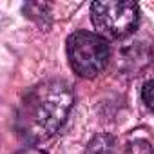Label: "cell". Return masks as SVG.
I'll use <instances>...</instances> for the list:
<instances>
[{
    "label": "cell",
    "mask_w": 154,
    "mask_h": 154,
    "mask_svg": "<svg viewBox=\"0 0 154 154\" xmlns=\"http://www.w3.org/2000/svg\"><path fill=\"white\" fill-rule=\"evenodd\" d=\"M18 154H47L45 150H40L38 147H29V149H24V150H20Z\"/></svg>",
    "instance_id": "6"
},
{
    "label": "cell",
    "mask_w": 154,
    "mask_h": 154,
    "mask_svg": "<svg viewBox=\"0 0 154 154\" xmlns=\"http://www.w3.org/2000/svg\"><path fill=\"white\" fill-rule=\"evenodd\" d=\"M67 58L78 76L94 78L107 67L111 47L109 42L96 33L76 31L67 38Z\"/></svg>",
    "instance_id": "2"
},
{
    "label": "cell",
    "mask_w": 154,
    "mask_h": 154,
    "mask_svg": "<svg viewBox=\"0 0 154 154\" xmlns=\"http://www.w3.org/2000/svg\"><path fill=\"white\" fill-rule=\"evenodd\" d=\"M71 89L58 80L31 87L17 109V131L29 143L49 140L65 123L72 107Z\"/></svg>",
    "instance_id": "1"
},
{
    "label": "cell",
    "mask_w": 154,
    "mask_h": 154,
    "mask_svg": "<svg viewBox=\"0 0 154 154\" xmlns=\"http://www.w3.org/2000/svg\"><path fill=\"white\" fill-rule=\"evenodd\" d=\"M141 100L147 109H152V80H147L141 87Z\"/></svg>",
    "instance_id": "5"
},
{
    "label": "cell",
    "mask_w": 154,
    "mask_h": 154,
    "mask_svg": "<svg viewBox=\"0 0 154 154\" xmlns=\"http://www.w3.org/2000/svg\"><path fill=\"white\" fill-rule=\"evenodd\" d=\"M85 154H118V147H116V140L111 134H98L94 136L89 145Z\"/></svg>",
    "instance_id": "4"
},
{
    "label": "cell",
    "mask_w": 154,
    "mask_h": 154,
    "mask_svg": "<svg viewBox=\"0 0 154 154\" xmlns=\"http://www.w3.org/2000/svg\"><path fill=\"white\" fill-rule=\"evenodd\" d=\"M91 20L102 38H123L138 27L140 8L127 0L94 2L91 4Z\"/></svg>",
    "instance_id": "3"
}]
</instances>
